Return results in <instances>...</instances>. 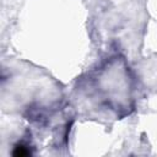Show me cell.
<instances>
[{
  "label": "cell",
  "instance_id": "1",
  "mask_svg": "<svg viewBox=\"0 0 157 157\" xmlns=\"http://www.w3.org/2000/svg\"><path fill=\"white\" fill-rule=\"evenodd\" d=\"M13 156H20V157H23V156H28L31 155V151L28 150V147L23 144H18L15 146V150H13Z\"/></svg>",
  "mask_w": 157,
  "mask_h": 157
}]
</instances>
